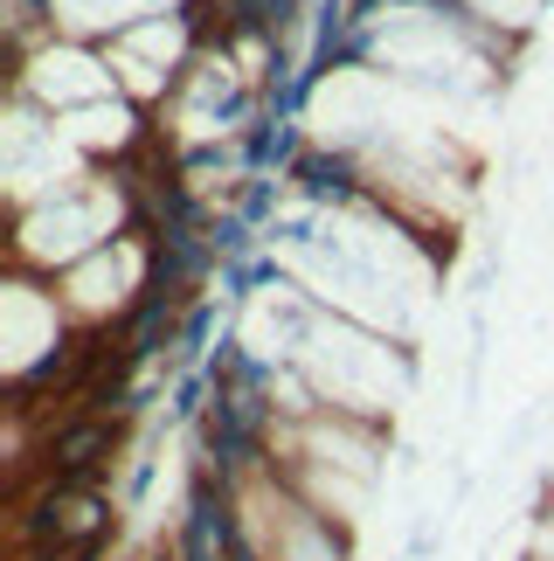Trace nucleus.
Instances as JSON below:
<instances>
[{
  "mask_svg": "<svg viewBox=\"0 0 554 561\" xmlns=\"http://www.w3.org/2000/svg\"><path fill=\"white\" fill-rule=\"evenodd\" d=\"M14 98L42 104L49 118H70V112H83V104L118 98V77H112V56L83 49V42H42V49L21 62Z\"/></svg>",
  "mask_w": 554,
  "mask_h": 561,
  "instance_id": "2",
  "label": "nucleus"
},
{
  "mask_svg": "<svg viewBox=\"0 0 554 561\" xmlns=\"http://www.w3.org/2000/svg\"><path fill=\"white\" fill-rule=\"evenodd\" d=\"M139 187L125 167H91V174L62 181L56 194L14 208V271L35 277H62L77 271L83 256H97L104 243H118L125 229H139Z\"/></svg>",
  "mask_w": 554,
  "mask_h": 561,
  "instance_id": "1",
  "label": "nucleus"
}]
</instances>
